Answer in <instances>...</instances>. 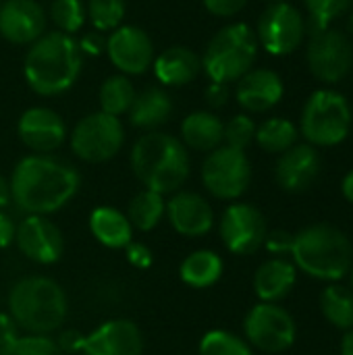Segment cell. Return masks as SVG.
<instances>
[{
    "label": "cell",
    "instance_id": "1",
    "mask_svg": "<svg viewBox=\"0 0 353 355\" xmlns=\"http://www.w3.org/2000/svg\"><path fill=\"white\" fill-rule=\"evenodd\" d=\"M8 183L10 202L21 212L48 216L77 196L81 177L73 164L52 154H31L15 164Z\"/></svg>",
    "mask_w": 353,
    "mask_h": 355
},
{
    "label": "cell",
    "instance_id": "2",
    "mask_svg": "<svg viewBox=\"0 0 353 355\" xmlns=\"http://www.w3.org/2000/svg\"><path fill=\"white\" fill-rule=\"evenodd\" d=\"M83 54L79 42L62 31L37 37L23 60L27 85L40 96H58L73 87L81 73Z\"/></svg>",
    "mask_w": 353,
    "mask_h": 355
},
{
    "label": "cell",
    "instance_id": "3",
    "mask_svg": "<svg viewBox=\"0 0 353 355\" xmlns=\"http://www.w3.org/2000/svg\"><path fill=\"white\" fill-rule=\"evenodd\" d=\"M131 168L144 189L169 196L189 177V154L181 139L164 131L144 133L131 148Z\"/></svg>",
    "mask_w": 353,
    "mask_h": 355
},
{
    "label": "cell",
    "instance_id": "4",
    "mask_svg": "<svg viewBox=\"0 0 353 355\" xmlns=\"http://www.w3.org/2000/svg\"><path fill=\"white\" fill-rule=\"evenodd\" d=\"M8 314L19 331L50 337L67 320V293L50 277H25L8 291Z\"/></svg>",
    "mask_w": 353,
    "mask_h": 355
},
{
    "label": "cell",
    "instance_id": "5",
    "mask_svg": "<svg viewBox=\"0 0 353 355\" xmlns=\"http://www.w3.org/2000/svg\"><path fill=\"white\" fill-rule=\"evenodd\" d=\"M293 266L318 281H341L350 275L353 248L343 231L331 225H312L293 235Z\"/></svg>",
    "mask_w": 353,
    "mask_h": 355
},
{
    "label": "cell",
    "instance_id": "6",
    "mask_svg": "<svg viewBox=\"0 0 353 355\" xmlns=\"http://www.w3.org/2000/svg\"><path fill=\"white\" fill-rule=\"evenodd\" d=\"M258 56V37L246 23H233L223 27L206 46L202 56V69L214 83L239 81Z\"/></svg>",
    "mask_w": 353,
    "mask_h": 355
},
{
    "label": "cell",
    "instance_id": "7",
    "mask_svg": "<svg viewBox=\"0 0 353 355\" xmlns=\"http://www.w3.org/2000/svg\"><path fill=\"white\" fill-rule=\"evenodd\" d=\"M352 129V106L335 89L314 92L302 110L300 131L314 148H333L341 144Z\"/></svg>",
    "mask_w": 353,
    "mask_h": 355
},
{
    "label": "cell",
    "instance_id": "8",
    "mask_svg": "<svg viewBox=\"0 0 353 355\" xmlns=\"http://www.w3.org/2000/svg\"><path fill=\"white\" fill-rule=\"evenodd\" d=\"M125 141V129L119 116L92 112L83 116L71 133V150L83 162H106L119 154Z\"/></svg>",
    "mask_w": 353,
    "mask_h": 355
},
{
    "label": "cell",
    "instance_id": "9",
    "mask_svg": "<svg viewBox=\"0 0 353 355\" xmlns=\"http://www.w3.org/2000/svg\"><path fill=\"white\" fill-rule=\"evenodd\" d=\"M202 183L216 200L233 202L241 198L252 183V164L243 150L221 146L212 150L202 164Z\"/></svg>",
    "mask_w": 353,
    "mask_h": 355
},
{
    "label": "cell",
    "instance_id": "10",
    "mask_svg": "<svg viewBox=\"0 0 353 355\" xmlns=\"http://www.w3.org/2000/svg\"><path fill=\"white\" fill-rule=\"evenodd\" d=\"M243 333L250 347H256L264 354H281L293 345L298 331L293 316L285 308L279 304L260 302L248 312L243 320Z\"/></svg>",
    "mask_w": 353,
    "mask_h": 355
},
{
    "label": "cell",
    "instance_id": "11",
    "mask_svg": "<svg viewBox=\"0 0 353 355\" xmlns=\"http://www.w3.org/2000/svg\"><path fill=\"white\" fill-rule=\"evenodd\" d=\"M308 33V21L289 2H275L260 15L256 37L262 48L275 56H285L295 52Z\"/></svg>",
    "mask_w": 353,
    "mask_h": 355
},
{
    "label": "cell",
    "instance_id": "12",
    "mask_svg": "<svg viewBox=\"0 0 353 355\" xmlns=\"http://www.w3.org/2000/svg\"><path fill=\"white\" fill-rule=\"evenodd\" d=\"M308 69L310 73L329 85L339 83L352 69L353 50L350 37L339 29H322L310 33L308 42Z\"/></svg>",
    "mask_w": 353,
    "mask_h": 355
},
{
    "label": "cell",
    "instance_id": "13",
    "mask_svg": "<svg viewBox=\"0 0 353 355\" xmlns=\"http://www.w3.org/2000/svg\"><path fill=\"white\" fill-rule=\"evenodd\" d=\"M218 233L225 248L235 256H250L264 245L266 218L264 214L246 202H233L221 216Z\"/></svg>",
    "mask_w": 353,
    "mask_h": 355
},
{
    "label": "cell",
    "instance_id": "14",
    "mask_svg": "<svg viewBox=\"0 0 353 355\" xmlns=\"http://www.w3.org/2000/svg\"><path fill=\"white\" fill-rule=\"evenodd\" d=\"M15 243L27 260L44 266L58 262L64 252V237L60 229L48 216L40 214H27L17 225Z\"/></svg>",
    "mask_w": 353,
    "mask_h": 355
},
{
    "label": "cell",
    "instance_id": "15",
    "mask_svg": "<svg viewBox=\"0 0 353 355\" xmlns=\"http://www.w3.org/2000/svg\"><path fill=\"white\" fill-rule=\"evenodd\" d=\"M110 62L125 75H141L154 64V44L150 35L133 25L117 27L106 40Z\"/></svg>",
    "mask_w": 353,
    "mask_h": 355
},
{
    "label": "cell",
    "instance_id": "16",
    "mask_svg": "<svg viewBox=\"0 0 353 355\" xmlns=\"http://www.w3.org/2000/svg\"><path fill=\"white\" fill-rule=\"evenodd\" d=\"M19 139L33 154H52L67 139V125L58 112L46 106L27 108L17 123Z\"/></svg>",
    "mask_w": 353,
    "mask_h": 355
},
{
    "label": "cell",
    "instance_id": "17",
    "mask_svg": "<svg viewBox=\"0 0 353 355\" xmlns=\"http://www.w3.org/2000/svg\"><path fill=\"white\" fill-rule=\"evenodd\" d=\"M320 168L322 162L318 150L310 144H295L279 156L275 166V179L283 191L304 193L316 183Z\"/></svg>",
    "mask_w": 353,
    "mask_h": 355
},
{
    "label": "cell",
    "instance_id": "18",
    "mask_svg": "<svg viewBox=\"0 0 353 355\" xmlns=\"http://www.w3.org/2000/svg\"><path fill=\"white\" fill-rule=\"evenodd\" d=\"M46 12L35 0H4L0 4V35L19 46H31L46 33Z\"/></svg>",
    "mask_w": 353,
    "mask_h": 355
},
{
    "label": "cell",
    "instance_id": "19",
    "mask_svg": "<svg viewBox=\"0 0 353 355\" xmlns=\"http://www.w3.org/2000/svg\"><path fill=\"white\" fill-rule=\"evenodd\" d=\"M81 355H144V337L135 322L117 318L85 337Z\"/></svg>",
    "mask_w": 353,
    "mask_h": 355
},
{
    "label": "cell",
    "instance_id": "20",
    "mask_svg": "<svg viewBox=\"0 0 353 355\" xmlns=\"http://www.w3.org/2000/svg\"><path fill=\"white\" fill-rule=\"evenodd\" d=\"M171 227L183 237H202L214 227V210L206 198L196 191H175L166 202Z\"/></svg>",
    "mask_w": 353,
    "mask_h": 355
},
{
    "label": "cell",
    "instance_id": "21",
    "mask_svg": "<svg viewBox=\"0 0 353 355\" xmlns=\"http://www.w3.org/2000/svg\"><path fill=\"white\" fill-rule=\"evenodd\" d=\"M285 94L279 73L270 69L248 71L235 87L237 104L248 112H266L275 108Z\"/></svg>",
    "mask_w": 353,
    "mask_h": 355
},
{
    "label": "cell",
    "instance_id": "22",
    "mask_svg": "<svg viewBox=\"0 0 353 355\" xmlns=\"http://www.w3.org/2000/svg\"><path fill=\"white\" fill-rule=\"evenodd\" d=\"M298 281V268L285 258H270L258 266L254 275V291L260 302L279 304L285 300Z\"/></svg>",
    "mask_w": 353,
    "mask_h": 355
},
{
    "label": "cell",
    "instance_id": "23",
    "mask_svg": "<svg viewBox=\"0 0 353 355\" xmlns=\"http://www.w3.org/2000/svg\"><path fill=\"white\" fill-rule=\"evenodd\" d=\"M154 75L164 85H187L202 71V58L185 46H171L154 58Z\"/></svg>",
    "mask_w": 353,
    "mask_h": 355
},
{
    "label": "cell",
    "instance_id": "24",
    "mask_svg": "<svg viewBox=\"0 0 353 355\" xmlns=\"http://www.w3.org/2000/svg\"><path fill=\"white\" fill-rule=\"evenodd\" d=\"M89 231L98 243L108 250H125L133 241V227L121 210L98 206L89 214Z\"/></svg>",
    "mask_w": 353,
    "mask_h": 355
},
{
    "label": "cell",
    "instance_id": "25",
    "mask_svg": "<svg viewBox=\"0 0 353 355\" xmlns=\"http://www.w3.org/2000/svg\"><path fill=\"white\" fill-rule=\"evenodd\" d=\"M225 123L208 110H196L181 123V141L196 152H212L223 146Z\"/></svg>",
    "mask_w": 353,
    "mask_h": 355
},
{
    "label": "cell",
    "instance_id": "26",
    "mask_svg": "<svg viewBox=\"0 0 353 355\" xmlns=\"http://www.w3.org/2000/svg\"><path fill=\"white\" fill-rule=\"evenodd\" d=\"M129 123L144 131H156L173 114V100L160 87H146L139 92L129 108Z\"/></svg>",
    "mask_w": 353,
    "mask_h": 355
},
{
    "label": "cell",
    "instance_id": "27",
    "mask_svg": "<svg viewBox=\"0 0 353 355\" xmlns=\"http://www.w3.org/2000/svg\"><path fill=\"white\" fill-rule=\"evenodd\" d=\"M223 258L212 250H196L179 266L181 281L191 289H208L223 277Z\"/></svg>",
    "mask_w": 353,
    "mask_h": 355
},
{
    "label": "cell",
    "instance_id": "28",
    "mask_svg": "<svg viewBox=\"0 0 353 355\" xmlns=\"http://www.w3.org/2000/svg\"><path fill=\"white\" fill-rule=\"evenodd\" d=\"M166 216V200L162 193L141 189L135 193V198L129 202L127 208V218L135 231L148 233L160 225V220Z\"/></svg>",
    "mask_w": 353,
    "mask_h": 355
},
{
    "label": "cell",
    "instance_id": "29",
    "mask_svg": "<svg viewBox=\"0 0 353 355\" xmlns=\"http://www.w3.org/2000/svg\"><path fill=\"white\" fill-rule=\"evenodd\" d=\"M322 316L339 331L353 329V291L343 285H331L320 293Z\"/></svg>",
    "mask_w": 353,
    "mask_h": 355
},
{
    "label": "cell",
    "instance_id": "30",
    "mask_svg": "<svg viewBox=\"0 0 353 355\" xmlns=\"http://www.w3.org/2000/svg\"><path fill=\"white\" fill-rule=\"evenodd\" d=\"M298 127L289 119H268L256 127V141L268 154H283L298 144Z\"/></svg>",
    "mask_w": 353,
    "mask_h": 355
},
{
    "label": "cell",
    "instance_id": "31",
    "mask_svg": "<svg viewBox=\"0 0 353 355\" xmlns=\"http://www.w3.org/2000/svg\"><path fill=\"white\" fill-rule=\"evenodd\" d=\"M135 96H137V92H135V87H133V83H131V79L127 75H112L100 87L102 112L112 114V116L127 114L133 100H135Z\"/></svg>",
    "mask_w": 353,
    "mask_h": 355
},
{
    "label": "cell",
    "instance_id": "32",
    "mask_svg": "<svg viewBox=\"0 0 353 355\" xmlns=\"http://www.w3.org/2000/svg\"><path fill=\"white\" fill-rule=\"evenodd\" d=\"M200 355H254L246 339L231 331H208L200 341Z\"/></svg>",
    "mask_w": 353,
    "mask_h": 355
},
{
    "label": "cell",
    "instance_id": "33",
    "mask_svg": "<svg viewBox=\"0 0 353 355\" xmlns=\"http://www.w3.org/2000/svg\"><path fill=\"white\" fill-rule=\"evenodd\" d=\"M50 19L56 31L67 35L79 31L85 23V6L81 0H52L50 4Z\"/></svg>",
    "mask_w": 353,
    "mask_h": 355
},
{
    "label": "cell",
    "instance_id": "34",
    "mask_svg": "<svg viewBox=\"0 0 353 355\" xmlns=\"http://www.w3.org/2000/svg\"><path fill=\"white\" fill-rule=\"evenodd\" d=\"M125 0H87V17L98 31H114L125 17Z\"/></svg>",
    "mask_w": 353,
    "mask_h": 355
},
{
    "label": "cell",
    "instance_id": "35",
    "mask_svg": "<svg viewBox=\"0 0 353 355\" xmlns=\"http://www.w3.org/2000/svg\"><path fill=\"white\" fill-rule=\"evenodd\" d=\"M304 2L310 15L308 21L310 33L329 29L333 21H337L352 4V0H304Z\"/></svg>",
    "mask_w": 353,
    "mask_h": 355
},
{
    "label": "cell",
    "instance_id": "36",
    "mask_svg": "<svg viewBox=\"0 0 353 355\" xmlns=\"http://www.w3.org/2000/svg\"><path fill=\"white\" fill-rule=\"evenodd\" d=\"M0 355H64L54 339L46 335H19Z\"/></svg>",
    "mask_w": 353,
    "mask_h": 355
},
{
    "label": "cell",
    "instance_id": "37",
    "mask_svg": "<svg viewBox=\"0 0 353 355\" xmlns=\"http://www.w3.org/2000/svg\"><path fill=\"white\" fill-rule=\"evenodd\" d=\"M254 139H256V123L248 114H237L225 125V137H223L225 146L246 152V148Z\"/></svg>",
    "mask_w": 353,
    "mask_h": 355
},
{
    "label": "cell",
    "instance_id": "38",
    "mask_svg": "<svg viewBox=\"0 0 353 355\" xmlns=\"http://www.w3.org/2000/svg\"><path fill=\"white\" fill-rule=\"evenodd\" d=\"M125 252H127V262H129L131 266H135V268L146 270V268H150V266H152V262H154L152 250H150L146 243L131 241V243L125 248Z\"/></svg>",
    "mask_w": 353,
    "mask_h": 355
},
{
    "label": "cell",
    "instance_id": "39",
    "mask_svg": "<svg viewBox=\"0 0 353 355\" xmlns=\"http://www.w3.org/2000/svg\"><path fill=\"white\" fill-rule=\"evenodd\" d=\"M248 4V0H204V6L208 12H212L214 17H235L239 10H243V6Z\"/></svg>",
    "mask_w": 353,
    "mask_h": 355
},
{
    "label": "cell",
    "instance_id": "40",
    "mask_svg": "<svg viewBox=\"0 0 353 355\" xmlns=\"http://www.w3.org/2000/svg\"><path fill=\"white\" fill-rule=\"evenodd\" d=\"M264 245H266V250H268L270 254H277V256L289 254V252H291V245H293V235L287 233V231H273V233H266Z\"/></svg>",
    "mask_w": 353,
    "mask_h": 355
},
{
    "label": "cell",
    "instance_id": "41",
    "mask_svg": "<svg viewBox=\"0 0 353 355\" xmlns=\"http://www.w3.org/2000/svg\"><path fill=\"white\" fill-rule=\"evenodd\" d=\"M85 343V335L77 333V331H64L58 339H56V345L60 347V352L64 355L69 354H81V347Z\"/></svg>",
    "mask_w": 353,
    "mask_h": 355
},
{
    "label": "cell",
    "instance_id": "42",
    "mask_svg": "<svg viewBox=\"0 0 353 355\" xmlns=\"http://www.w3.org/2000/svg\"><path fill=\"white\" fill-rule=\"evenodd\" d=\"M15 235H17V223L15 218L0 210V250H6L10 243H15Z\"/></svg>",
    "mask_w": 353,
    "mask_h": 355
},
{
    "label": "cell",
    "instance_id": "43",
    "mask_svg": "<svg viewBox=\"0 0 353 355\" xmlns=\"http://www.w3.org/2000/svg\"><path fill=\"white\" fill-rule=\"evenodd\" d=\"M206 102L212 108H223L229 102V85L227 83H210L206 87Z\"/></svg>",
    "mask_w": 353,
    "mask_h": 355
},
{
    "label": "cell",
    "instance_id": "44",
    "mask_svg": "<svg viewBox=\"0 0 353 355\" xmlns=\"http://www.w3.org/2000/svg\"><path fill=\"white\" fill-rule=\"evenodd\" d=\"M19 337V327L10 318V314H0V349L10 345Z\"/></svg>",
    "mask_w": 353,
    "mask_h": 355
},
{
    "label": "cell",
    "instance_id": "45",
    "mask_svg": "<svg viewBox=\"0 0 353 355\" xmlns=\"http://www.w3.org/2000/svg\"><path fill=\"white\" fill-rule=\"evenodd\" d=\"M79 48H81V54L83 52L85 54H100L106 48V40L100 33H87L85 40L79 44Z\"/></svg>",
    "mask_w": 353,
    "mask_h": 355
},
{
    "label": "cell",
    "instance_id": "46",
    "mask_svg": "<svg viewBox=\"0 0 353 355\" xmlns=\"http://www.w3.org/2000/svg\"><path fill=\"white\" fill-rule=\"evenodd\" d=\"M10 204V183L8 179L0 173V210H4Z\"/></svg>",
    "mask_w": 353,
    "mask_h": 355
},
{
    "label": "cell",
    "instance_id": "47",
    "mask_svg": "<svg viewBox=\"0 0 353 355\" xmlns=\"http://www.w3.org/2000/svg\"><path fill=\"white\" fill-rule=\"evenodd\" d=\"M341 191H343V198L353 204V171H350L347 175H345V179H343V183H341Z\"/></svg>",
    "mask_w": 353,
    "mask_h": 355
},
{
    "label": "cell",
    "instance_id": "48",
    "mask_svg": "<svg viewBox=\"0 0 353 355\" xmlns=\"http://www.w3.org/2000/svg\"><path fill=\"white\" fill-rule=\"evenodd\" d=\"M341 355H353V329H350L341 341Z\"/></svg>",
    "mask_w": 353,
    "mask_h": 355
},
{
    "label": "cell",
    "instance_id": "49",
    "mask_svg": "<svg viewBox=\"0 0 353 355\" xmlns=\"http://www.w3.org/2000/svg\"><path fill=\"white\" fill-rule=\"evenodd\" d=\"M350 283H352V287H350V289L353 291V264H352V268H350Z\"/></svg>",
    "mask_w": 353,
    "mask_h": 355
},
{
    "label": "cell",
    "instance_id": "50",
    "mask_svg": "<svg viewBox=\"0 0 353 355\" xmlns=\"http://www.w3.org/2000/svg\"><path fill=\"white\" fill-rule=\"evenodd\" d=\"M266 2H270V4H275V2H289V0H266Z\"/></svg>",
    "mask_w": 353,
    "mask_h": 355
},
{
    "label": "cell",
    "instance_id": "51",
    "mask_svg": "<svg viewBox=\"0 0 353 355\" xmlns=\"http://www.w3.org/2000/svg\"><path fill=\"white\" fill-rule=\"evenodd\" d=\"M350 27L353 29V15H352V19H350Z\"/></svg>",
    "mask_w": 353,
    "mask_h": 355
}]
</instances>
